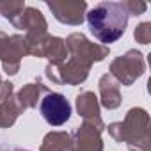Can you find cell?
<instances>
[{"label":"cell","mask_w":151,"mask_h":151,"mask_svg":"<svg viewBox=\"0 0 151 151\" xmlns=\"http://www.w3.org/2000/svg\"><path fill=\"white\" fill-rule=\"evenodd\" d=\"M87 25L100 43H114L126 30L128 9L119 2H100L89 9Z\"/></svg>","instance_id":"cell-1"},{"label":"cell","mask_w":151,"mask_h":151,"mask_svg":"<svg viewBox=\"0 0 151 151\" xmlns=\"http://www.w3.org/2000/svg\"><path fill=\"white\" fill-rule=\"evenodd\" d=\"M39 112L43 119L52 124V126H60L71 117V105L69 101L59 94V93H50L46 94L41 103H39Z\"/></svg>","instance_id":"cell-2"}]
</instances>
